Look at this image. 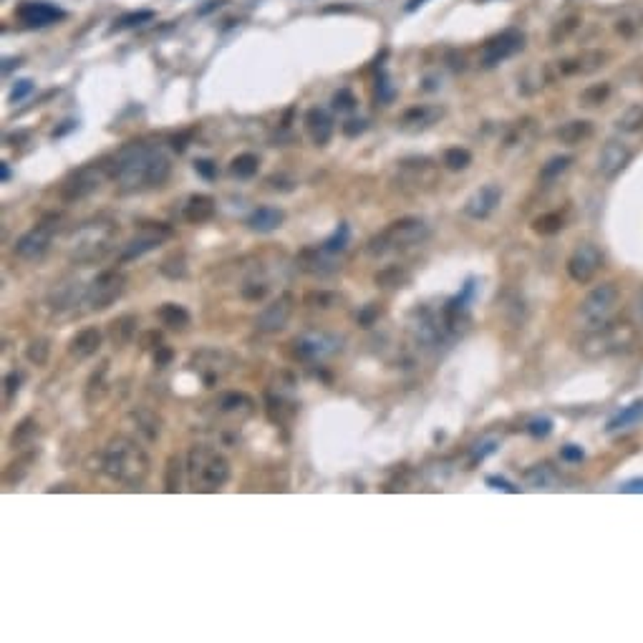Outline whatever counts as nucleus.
<instances>
[{"instance_id": "nucleus-1", "label": "nucleus", "mask_w": 643, "mask_h": 643, "mask_svg": "<svg viewBox=\"0 0 643 643\" xmlns=\"http://www.w3.org/2000/svg\"><path fill=\"white\" fill-rule=\"evenodd\" d=\"M169 174H172V162L160 146L137 141L116 154L114 177L126 192L141 189V187H162L169 179Z\"/></svg>"}, {"instance_id": "nucleus-2", "label": "nucleus", "mask_w": 643, "mask_h": 643, "mask_svg": "<svg viewBox=\"0 0 643 643\" xmlns=\"http://www.w3.org/2000/svg\"><path fill=\"white\" fill-rule=\"evenodd\" d=\"M149 454L139 442L129 437H114L104 449V472L121 484L137 487L149 477Z\"/></svg>"}, {"instance_id": "nucleus-3", "label": "nucleus", "mask_w": 643, "mask_h": 643, "mask_svg": "<svg viewBox=\"0 0 643 643\" xmlns=\"http://www.w3.org/2000/svg\"><path fill=\"white\" fill-rule=\"evenodd\" d=\"M187 474L189 484L197 492H215L230 479V465L222 454L210 447H192L187 457Z\"/></svg>"}, {"instance_id": "nucleus-4", "label": "nucleus", "mask_w": 643, "mask_h": 643, "mask_svg": "<svg viewBox=\"0 0 643 643\" xmlns=\"http://www.w3.org/2000/svg\"><path fill=\"white\" fill-rule=\"evenodd\" d=\"M114 238H116V227L111 222H88L73 233L71 240V258L76 263H93V260H101L111 250Z\"/></svg>"}, {"instance_id": "nucleus-5", "label": "nucleus", "mask_w": 643, "mask_h": 643, "mask_svg": "<svg viewBox=\"0 0 643 643\" xmlns=\"http://www.w3.org/2000/svg\"><path fill=\"white\" fill-rule=\"evenodd\" d=\"M426 235H429V227H426L424 219L401 217V219H396V222H392L384 233L376 235V238L369 242V252H371V255H384V252L398 250V247L419 245Z\"/></svg>"}, {"instance_id": "nucleus-6", "label": "nucleus", "mask_w": 643, "mask_h": 643, "mask_svg": "<svg viewBox=\"0 0 643 643\" xmlns=\"http://www.w3.org/2000/svg\"><path fill=\"white\" fill-rule=\"evenodd\" d=\"M618 303V290L613 283H603V286L593 288V290L585 295V300L580 303V320H583L585 328H603L608 323V318L613 316Z\"/></svg>"}, {"instance_id": "nucleus-7", "label": "nucleus", "mask_w": 643, "mask_h": 643, "mask_svg": "<svg viewBox=\"0 0 643 643\" xmlns=\"http://www.w3.org/2000/svg\"><path fill=\"white\" fill-rule=\"evenodd\" d=\"M56 230H59V217L48 215L46 219H40L33 230L20 235L18 242H15V255L23 260H40L48 252L51 242H54Z\"/></svg>"}, {"instance_id": "nucleus-8", "label": "nucleus", "mask_w": 643, "mask_h": 643, "mask_svg": "<svg viewBox=\"0 0 643 643\" xmlns=\"http://www.w3.org/2000/svg\"><path fill=\"white\" fill-rule=\"evenodd\" d=\"M126 288V278L116 270H107L101 272L99 278L91 280V286L86 288V295H84V303L88 305V311H104L114 300L121 298V293Z\"/></svg>"}, {"instance_id": "nucleus-9", "label": "nucleus", "mask_w": 643, "mask_h": 643, "mask_svg": "<svg viewBox=\"0 0 643 643\" xmlns=\"http://www.w3.org/2000/svg\"><path fill=\"white\" fill-rule=\"evenodd\" d=\"M104 185V166L101 164H86L76 169L71 177L61 185V197L66 202H76V199H84L88 194H93L99 187Z\"/></svg>"}, {"instance_id": "nucleus-10", "label": "nucleus", "mask_w": 643, "mask_h": 643, "mask_svg": "<svg viewBox=\"0 0 643 643\" xmlns=\"http://www.w3.org/2000/svg\"><path fill=\"white\" fill-rule=\"evenodd\" d=\"M601 263H603V252L598 250L593 242H583V245H578L575 250H573L571 258H568V275H571L575 283L583 286V283H588V280L596 275Z\"/></svg>"}, {"instance_id": "nucleus-11", "label": "nucleus", "mask_w": 643, "mask_h": 643, "mask_svg": "<svg viewBox=\"0 0 643 643\" xmlns=\"http://www.w3.org/2000/svg\"><path fill=\"white\" fill-rule=\"evenodd\" d=\"M522 43H525V38L518 31H504V33L495 36V38L487 40L482 48V66L484 68L499 66L502 61L512 59V56L518 54L520 48H522Z\"/></svg>"}, {"instance_id": "nucleus-12", "label": "nucleus", "mask_w": 643, "mask_h": 643, "mask_svg": "<svg viewBox=\"0 0 643 643\" xmlns=\"http://www.w3.org/2000/svg\"><path fill=\"white\" fill-rule=\"evenodd\" d=\"M293 303H295V298H293L290 293L278 295L270 305H265V308L260 311V316L255 318V328L263 331V333L283 331L286 323L290 320V316H293Z\"/></svg>"}, {"instance_id": "nucleus-13", "label": "nucleus", "mask_w": 643, "mask_h": 643, "mask_svg": "<svg viewBox=\"0 0 643 643\" xmlns=\"http://www.w3.org/2000/svg\"><path fill=\"white\" fill-rule=\"evenodd\" d=\"M169 235H172V230L166 225H160V222H157V225H146L137 238H132L124 245V250H121V263L137 260V258H141V255H146L149 250H154V247H160L162 240H166Z\"/></svg>"}, {"instance_id": "nucleus-14", "label": "nucleus", "mask_w": 643, "mask_h": 643, "mask_svg": "<svg viewBox=\"0 0 643 643\" xmlns=\"http://www.w3.org/2000/svg\"><path fill=\"white\" fill-rule=\"evenodd\" d=\"M630 157H633V152H630L623 141H616V139L608 141V144L601 149V154H598V172H601V177L613 179L616 174L623 172L626 164L630 162Z\"/></svg>"}, {"instance_id": "nucleus-15", "label": "nucleus", "mask_w": 643, "mask_h": 643, "mask_svg": "<svg viewBox=\"0 0 643 643\" xmlns=\"http://www.w3.org/2000/svg\"><path fill=\"white\" fill-rule=\"evenodd\" d=\"M341 348V341L328 333H308L303 339L295 341V356L303 361H313V358L331 356Z\"/></svg>"}, {"instance_id": "nucleus-16", "label": "nucleus", "mask_w": 643, "mask_h": 643, "mask_svg": "<svg viewBox=\"0 0 643 643\" xmlns=\"http://www.w3.org/2000/svg\"><path fill=\"white\" fill-rule=\"evenodd\" d=\"M15 15H18L20 23L28 28H46V26H54L56 20L63 18V10L51 6V3H23V6L15 10Z\"/></svg>"}, {"instance_id": "nucleus-17", "label": "nucleus", "mask_w": 643, "mask_h": 643, "mask_svg": "<svg viewBox=\"0 0 643 643\" xmlns=\"http://www.w3.org/2000/svg\"><path fill=\"white\" fill-rule=\"evenodd\" d=\"M499 199H502V189H499L497 185H484L467 199L465 212L474 219L490 217V215L495 212V207L499 205Z\"/></svg>"}, {"instance_id": "nucleus-18", "label": "nucleus", "mask_w": 643, "mask_h": 643, "mask_svg": "<svg viewBox=\"0 0 643 643\" xmlns=\"http://www.w3.org/2000/svg\"><path fill=\"white\" fill-rule=\"evenodd\" d=\"M86 295V290H81V283L76 278H63L59 280L51 290H48V305L54 311H68Z\"/></svg>"}, {"instance_id": "nucleus-19", "label": "nucleus", "mask_w": 643, "mask_h": 643, "mask_svg": "<svg viewBox=\"0 0 643 643\" xmlns=\"http://www.w3.org/2000/svg\"><path fill=\"white\" fill-rule=\"evenodd\" d=\"M101 343H104V333L99 328H84L68 341V356L76 361H86L93 353H99Z\"/></svg>"}, {"instance_id": "nucleus-20", "label": "nucleus", "mask_w": 643, "mask_h": 643, "mask_svg": "<svg viewBox=\"0 0 643 643\" xmlns=\"http://www.w3.org/2000/svg\"><path fill=\"white\" fill-rule=\"evenodd\" d=\"M305 126H308V134H311V139L316 141L318 146L328 144L333 137V119L331 114L325 111V109H318L313 107L308 109V114H305Z\"/></svg>"}, {"instance_id": "nucleus-21", "label": "nucleus", "mask_w": 643, "mask_h": 643, "mask_svg": "<svg viewBox=\"0 0 643 643\" xmlns=\"http://www.w3.org/2000/svg\"><path fill=\"white\" fill-rule=\"evenodd\" d=\"M298 263L305 272H313V275H328V272H336V268H339L333 263V252H328L325 247H308V250L300 252Z\"/></svg>"}, {"instance_id": "nucleus-22", "label": "nucleus", "mask_w": 643, "mask_h": 643, "mask_svg": "<svg viewBox=\"0 0 643 643\" xmlns=\"http://www.w3.org/2000/svg\"><path fill=\"white\" fill-rule=\"evenodd\" d=\"M444 116V109L442 107H414L401 116V129L406 132H419V129H426V126L437 124L439 119Z\"/></svg>"}, {"instance_id": "nucleus-23", "label": "nucleus", "mask_w": 643, "mask_h": 643, "mask_svg": "<svg viewBox=\"0 0 643 643\" xmlns=\"http://www.w3.org/2000/svg\"><path fill=\"white\" fill-rule=\"evenodd\" d=\"M215 217V199L210 194H194L187 199L185 205V219L189 225H202Z\"/></svg>"}, {"instance_id": "nucleus-24", "label": "nucleus", "mask_w": 643, "mask_h": 643, "mask_svg": "<svg viewBox=\"0 0 643 643\" xmlns=\"http://www.w3.org/2000/svg\"><path fill=\"white\" fill-rule=\"evenodd\" d=\"M283 219H286V215L278 207H258L247 217V227L255 230V233H272V230H278L283 225Z\"/></svg>"}, {"instance_id": "nucleus-25", "label": "nucleus", "mask_w": 643, "mask_h": 643, "mask_svg": "<svg viewBox=\"0 0 643 643\" xmlns=\"http://www.w3.org/2000/svg\"><path fill=\"white\" fill-rule=\"evenodd\" d=\"M192 366L199 371V376L205 378L207 386H212L217 378H222L230 371V364H227V356L222 351H212V364H205V358L194 356Z\"/></svg>"}, {"instance_id": "nucleus-26", "label": "nucleus", "mask_w": 643, "mask_h": 643, "mask_svg": "<svg viewBox=\"0 0 643 643\" xmlns=\"http://www.w3.org/2000/svg\"><path fill=\"white\" fill-rule=\"evenodd\" d=\"M107 333H109V341H111L116 348L132 343L134 333H137V318H134V316H119V318H114L111 323H109Z\"/></svg>"}, {"instance_id": "nucleus-27", "label": "nucleus", "mask_w": 643, "mask_h": 643, "mask_svg": "<svg viewBox=\"0 0 643 643\" xmlns=\"http://www.w3.org/2000/svg\"><path fill=\"white\" fill-rule=\"evenodd\" d=\"M217 411L219 414H225V417L245 419L252 414V401L245 396V394H225V396H219Z\"/></svg>"}, {"instance_id": "nucleus-28", "label": "nucleus", "mask_w": 643, "mask_h": 643, "mask_svg": "<svg viewBox=\"0 0 643 643\" xmlns=\"http://www.w3.org/2000/svg\"><path fill=\"white\" fill-rule=\"evenodd\" d=\"M160 320L166 328H172V331H185L187 325L192 323V316H189V311H187L185 305L164 303L160 308Z\"/></svg>"}, {"instance_id": "nucleus-29", "label": "nucleus", "mask_w": 643, "mask_h": 643, "mask_svg": "<svg viewBox=\"0 0 643 643\" xmlns=\"http://www.w3.org/2000/svg\"><path fill=\"white\" fill-rule=\"evenodd\" d=\"M593 134V124L590 121H568V124H563L560 129H557V139L563 141V144L573 146V144H580V141H585Z\"/></svg>"}, {"instance_id": "nucleus-30", "label": "nucleus", "mask_w": 643, "mask_h": 643, "mask_svg": "<svg viewBox=\"0 0 643 643\" xmlns=\"http://www.w3.org/2000/svg\"><path fill=\"white\" fill-rule=\"evenodd\" d=\"M643 419V401H633L630 406H626L623 411H618L616 417L608 421V431H618V429H630L633 424H638Z\"/></svg>"}, {"instance_id": "nucleus-31", "label": "nucleus", "mask_w": 643, "mask_h": 643, "mask_svg": "<svg viewBox=\"0 0 643 643\" xmlns=\"http://www.w3.org/2000/svg\"><path fill=\"white\" fill-rule=\"evenodd\" d=\"M132 419L137 421V426H139V431H144L146 439H157L162 431V419L154 414V411L149 409H137L132 411Z\"/></svg>"}, {"instance_id": "nucleus-32", "label": "nucleus", "mask_w": 643, "mask_h": 643, "mask_svg": "<svg viewBox=\"0 0 643 643\" xmlns=\"http://www.w3.org/2000/svg\"><path fill=\"white\" fill-rule=\"evenodd\" d=\"M404 283H409V272L401 265H389L376 272V286L381 288H398L404 286Z\"/></svg>"}, {"instance_id": "nucleus-33", "label": "nucleus", "mask_w": 643, "mask_h": 643, "mask_svg": "<svg viewBox=\"0 0 643 643\" xmlns=\"http://www.w3.org/2000/svg\"><path fill=\"white\" fill-rule=\"evenodd\" d=\"M258 157L255 154H240V157H235L233 160V166H230V172L235 174L238 179H250L258 174Z\"/></svg>"}, {"instance_id": "nucleus-34", "label": "nucleus", "mask_w": 643, "mask_h": 643, "mask_svg": "<svg viewBox=\"0 0 643 643\" xmlns=\"http://www.w3.org/2000/svg\"><path fill=\"white\" fill-rule=\"evenodd\" d=\"M48 356H51V343H48L46 339H36V341H31V343H28L26 358L31 361V364L46 366L48 364Z\"/></svg>"}, {"instance_id": "nucleus-35", "label": "nucleus", "mask_w": 643, "mask_h": 643, "mask_svg": "<svg viewBox=\"0 0 643 643\" xmlns=\"http://www.w3.org/2000/svg\"><path fill=\"white\" fill-rule=\"evenodd\" d=\"M532 230L540 235H555L563 230V217L557 212H550V215H540V217L532 222Z\"/></svg>"}, {"instance_id": "nucleus-36", "label": "nucleus", "mask_w": 643, "mask_h": 643, "mask_svg": "<svg viewBox=\"0 0 643 643\" xmlns=\"http://www.w3.org/2000/svg\"><path fill=\"white\" fill-rule=\"evenodd\" d=\"M444 164L447 169H467V166L472 164V154L467 152V149H462V146H451V149H447L444 152Z\"/></svg>"}, {"instance_id": "nucleus-37", "label": "nucleus", "mask_w": 643, "mask_h": 643, "mask_svg": "<svg viewBox=\"0 0 643 643\" xmlns=\"http://www.w3.org/2000/svg\"><path fill=\"white\" fill-rule=\"evenodd\" d=\"M182 459L179 457H169L166 462V477H164V490L166 492H177L182 487Z\"/></svg>"}, {"instance_id": "nucleus-38", "label": "nucleus", "mask_w": 643, "mask_h": 643, "mask_svg": "<svg viewBox=\"0 0 643 643\" xmlns=\"http://www.w3.org/2000/svg\"><path fill=\"white\" fill-rule=\"evenodd\" d=\"M339 295L336 293H328V290H313V293H305L303 303L308 305V308H333V305L339 303Z\"/></svg>"}, {"instance_id": "nucleus-39", "label": "nucleus", "mask_w": 643, "mask_h": 643, "mask_svg": "<svg viewBox=\"0 0 643 643\" xmlns=\"http://www.w3.org/2000/svg\"><path fill=\"white\" fill-rule=\"evenodd\" d=\"M152 18H154L152 10H134V13H124L121 18L114 20V31H121V28L141 26V23H149Z\"/></svg>"}, {"instance_id": "nucleus-40", "label": "nucleus", "mask_w": 643, "mask_h": 643, "mask_svg": "<svg viewBox=\"0 0 643 643\" xmlns=\"http://www.w3.org/2000/svg\"><path fill=\"white\" fill-rule=\"evenodd\" d=\"M162 275H166V278H185L187 275V265H185V255H172V258H166L164 263L160 265Z\"/></svg>"}, {"instance_id": "nucleus-41", "label": "nucleus", "mask_w": 643, "mask_h": 643, "mask_svg": "<svg viewBox=\"0 0 643 643\" xmlns=\"http://www.w3.org/2000/svg\"><path fill=\"white\" fill-rule=\"evenodd\" d=\"M348 235H351L348 225H339V230H336V233H333L331 238L325 240L323 247H325L328 252H333V255H336V252H343L346 245H348Z\"/></svg>"}, {"instance_id": "nucleus-42", "label": "nucleus", "mask_w": 643, "mask_h": 643, "mask_svg": "<svg viewBox=\"0 0 643 643\" xmlns=\"http://www.w3.org/2000/svg\"><path fill=\"white\" fill-rule=\"evenodd\" d=\"M571 157H552L548 164L543 166V172H540V177L543 179H555L557 174H563L568 166H571Z\"/></svg>"}, {"instance_id": "nucleus-43", "label": "nucleus", "mask_w": 643, "mask_h": 643, "mask_svg": "<svg viewBox=\"0 0 643 643\" xmlns=\"http://www.w3.org/2000/svg\"><path fill=\"white\" fill-rule=\"evenodd\" d=\"M36 431H38V424H36L33 419H26V421L13 431V447H20L23 442H31V439L36 437Z\"/></svg>"}, {"instance_id": "nucleus-44", "label": "nucleus", "mask_w": 643, "mask_h": 643, "mask_svg": "<svg viewBox=\"0 0 643 643\" xmlns=\"http://www.w3.org/2000/svg\"><path fill=\"white\" fill-rule=\"evenodd\" d=\"M618 126L626 129V132H641L643 129V109H630L623 119L618 121Z\"/></svg>"}, {"instance_id": "nucleus-45", "label": "nucleus", "mask_w": 643, "mask_h": 643, "mask_svg": "<svg viewBox=\"0 0 643 643\" xmlns=\"http://www.w3.org/2000/svg\"><path fill=\"white\" fill-rule=\"evenodd\" d=\"M527 482L535 484V487H548L552 482V472L548 470V465H540L527 472Z\"/></svg>"}, {"instance_id": "nucleus-46", "label": "nucleus", "mask_w": 643, "mask_h": 643, "mask_svg": "<svg viewBox=\"0 0 643 643\" xmlns=\"http://www.w3.org/2000/svg\"><path fill=\"white\" fill-rule=\"evenodd\" d=\"M333 107L339 109V111H351V109L356 107V96H353L348 88H341V91L333 96Z\"/></svg>"}, {"instance_id": "nucleus-47", "label": "nucleus", "mask_w": 643, "mask_h": 643, "mask_svg": "<svg viewBox=\"0 0 643 643\" xmlns=\"http://www.w3.org/2000/svg\"><path fill=\"white\" fill-rule=\"evenodd\" d=\"M605 96H608V86H593V88H588L580 99H583L585 107H596V104H601Z\"/></svg>"}, {"instance_id": "nucleus-48", "label": "nucleus", "mask_w": 643, "mask_h": 643, "mask_svg": "<svg viewBox=\"0 0 643 643\" xmlns=\"http://www.w3.org/2000/svg\"><path fill=\"white\" fill-rule=\"evenodd\" d=\"M378 305L376 303H371V305H366L364 311L358 313V325H364V328H371L373 325V320L378 318Z\"/></svg>"}, {"instance_id": "nucleus-49", "label": "nucleus", "mask_w": 643, "mask_h": 643, "mask_svg": "<svg viewBox=\"0 0 643 643\" xmlns=\"http://www.w3.org/2000/svg\"><path fill=\"white\" fill-rule=\"evenodd\" d=\"M527 429H530L532 437H548L552 431V421L550 419H535V421H530Z\"/></svg>"}, {"instance_id": "nucleus-50", "label": "nucleus", "mask_w": 643, "mask_h": 643, "mask_svg": "<svg viewBox=\"0 0 643 643\" xmlns=\"http://www.w3.org/2000/svg\"><path fill=\"white\" fill-rule=\"evenodd\" d=\"M194 169H197V174H202L205 179L217 177V164H215L212 160H197L194 162Z\"/></svg>"}, {"instance_id": "nucleus-51", "label": "nucleus", "mask_w": 643, "mask_h": 643, "mask_svg": "<svg viewBox=\"0 0 643 643\" xmlns=\"http://www.w3.org/2000/svg\"><path fill=\"white\" fill-rule=\"evenodd\" d=\"M31 91H33V81L23 79V81H18V84L13 86V91H10V99H13V101H23Z\"/></svg>"}, {"instance_id": "nucleus-52", "label": "nucleus", "mask_w": 643, "mask_h": 643, "mask_svg": "<svg viewBox=\"0 0 643 643\" xmlns=\"http://www.w3.org/2000/svg\"><path fill=\"white\" fill-rule=\"evenodd\" d=\"M172 348L169 346H157V351H154V366H169V361H172Z\"/></svg>"}, {"instance_id": "nucleus-53", "label": "nucleus", "mask_w": 643, "mask_h": 643, "mask_svg": "<svg viewBox=\"0 0 643 643\" xmlns=\"http://www.w3.org/2000/svg\"><path fill=\"white\" fill-rule=\"evenodd\" d=\"M495 449H497V442H495V439H487V442H482V444H477V449H474V454H472V459H474V462H477V459H479V462H482V459L487 457V454H492V451H495Z\"/></svg>"}, {"instance_id": "nucleus-54", "label": "nucleus", "mask_w": 643, "mask_h": 643, "mask_svg": "<svg viewBox=\"0 0 643 643\" xmlns=\"http://www.w3.org/2000/svg\"><path fill=\"white\" fill-rule=\"evenodd\" d=\"M376 91H378V99H381V101H392L394 88H392V84H389V79H386V73H381V79H378Z\"/></svg>"}, {"instance_id": "nucleus-55", "label": "nucleus", "mask_w": 643, "mask_h": 643, "mask_svg": "<svg viewBox=\"0 0 643 643\" xmlns=\"http://www.w3.org/2000/svg\"><path fill=\"white\" fill-rule=\"evenodd\" d=\"M560 457L568 459V462H580V459H583V449H580V447H575V444H568V447H563Z\"/></svg>"}, {"instance_id": "nucleus-56", "label": "nucleus", "mask_w": 643, "mask_h": 643, "mask_svg": "<svg viewBox=\"0 0 643 643\" xmlns=\"http://www.w3.org/2000/svg\"><path fill=\"white\" fill-rule=\"evenodd\" d=\"M364 129H366V121H361V119H351V121H346L343 124L346 137H356V134H361Z\"/></svg>"}, {"instance_id": "nucleus-57", "label": "nucleus", "mask_w": 643, "mask_h": 643, "mask_svg": "<svg viewBox=\"0 0 643 643\" xmlns=\"http://www.w3.org/2000/svg\"><path fill=\"white\" fill-rule=\"evenodd\" d=\"M265 293H268V286H260V288L258 286H245V288H242V295H245V298H250V300H260L263 295H265Z\"/></svg>"}, {"instance_id": "nucleus-58", "label": "nucleus", "mask_w": 643, "mask_h": 643, "mask_svg": "<svg viewBox=\"0 0 643 643\" xmlns=\"http://www.w3.org/2000/svg\"><path fill=\"white\" fill-rule=\"evenodd\" d=\"M487 484H492L495 490H504V492H518V487H512L507 479L502 477H487Z\"/></svg>"}, {"instance_id": "nucleus-59", "label": "nucleus", "mask_w": 643, "mask_h": 643, "mask_svg": "<svg viewBox=\"0 0 643 643\" xmlns=\"http://www.w3.org/2000/svg\"><path fill=\"white\" fill-rule=\"evenodd\" d=\"M621 492H633V495H638V492H643V477L638 479H628V482H623L621 487H618Z\"/></svg>"}, {"instance_id": "nucleus-60", "label": "nucleus", "mask_w": 643, "mask_h": 643, "mask_svg": "<svg viewBox=\"0 0 643 643\" xmlns=\"http://www.w3.org/2000/svg\"><path fill=\"white\" fill-rule=\"evenodd\" d=\"M18 384H20L18 373H10V376L6 378V394H8V396H13V394L18 392Z\"/></svg>"}, {"instance_id": "nucleus-61", "label": "nucleus", "mask_w": 643, "mask_h": 643, "mask_svg": "<svg viewBox=\"0 0 643 643\" xmlns=\"http://www.w3.org/2000/svg\"><path fill=\"white\" fill-rule=\"evenodd\" d=\"M424 3H426V0H409V3H406V10H409V13H414V10H417V8H421Z\"/></svg>"}, {"instance_id": "nucleus-62", "label": "nucleus", "mask_w": 643, "mask_h": 643, "mask_svg": "<svg viewBox=\"0 0 643 643\" xmlns=\"http://www.w3.org/2000/svg\"><path fill=\"white\" fill-rule=\"evenodd\" d=\"M10 179V169H8V164H3V182H8Z\"/></svg>"}]
</instances>
